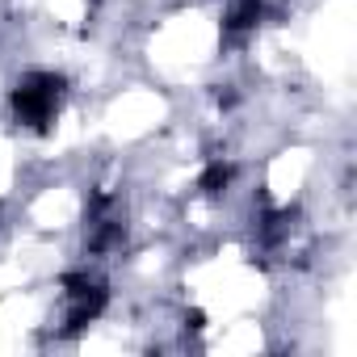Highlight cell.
Masks as SVG:
<instances>
[{"mask_svg": "<svg viewBox=\"0 0 357 357\" xmlns=\"http://www.w3.org/2000/svg\"><path fill=\"white\" fill-rule=\"evenodd\" d=\"M185 324H190V328H202V324H206V315H202V311H190V315H185Z\"/></svg>", "mask_w": 357, "mask_h": 357, "instance_id": "4", "label": "cell"}, {"mask_svg": "<svg viewBox=\"0 0 357 357\" xmlns=\"http://www.w3.org/2000/svg\"><path fill=\"white\" fill-rule=\"evenodd\" d=\"M261 0H240V5L227 13V22H223V30L231 34V38H240V34H248V30H257L261 26Z\"/></svg>", "mask_w": 357, "mask_h": 357, "instance_id": "2", "label": "cell"}, {"mask_svg": "<svg viewBox=\"0 0 357 357\" xmlns=\"http://www.w3.org/2000/svg\"><path fill=\"white\" fill-rule=\"evenodd\" d=\"M198 185H202V194L219 198V194L231 185V164H223V160H219V164H211V168L202 172V181H198Z\"/></svg>", "mask_w": 357, "mask_h": 357, "instance_id": "3", "label": "cell"}, {"mask_svg": "<svg viewBox=\"0 0 357 357\" xmlns=\"http://www.w3.org/2000/svg\"><path fill=\"white\" fill-rule=\"evenodd\" d=\"M68 80L59 72H30L17 80L9 105H13V118L30 130H47L55 122V109H59V97H63Z\"/></svg>", "mask_w": 357, "mask_h": 357, "instance_id": "1", "label": "cell"}]
</instances>
